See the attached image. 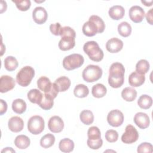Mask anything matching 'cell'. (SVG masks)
I'll list each match as a JSON object with an SVG mask.
<instances>
[{"instance_id": "23", "label": "cell", "mask_w": 153, "mask_h": 153, "mask_svg": "<svg viewBox=\"0 0 153 153\" xmlns=\"http://www.w3.org/2000/svg\"><path fill=\"white\" fill-rule=\"evenodd\" d=\"M30 143V139L26 135H18L14 140V144L16 147L20 149L27 148Z\"/></svg>"}, {"instance_id": "49", "label": "cell", "mask_w": 153, "mask_h": 153, "mask_svg": "<svg viewBox=\"0 0 153 153\" xmlns=\"http://www.w3.org/2000/svg\"><path fill=\"white\" fill-rule=\"evenodd\" d=\"M141 2H142V3L144 4L145 6H147V7H150V6H151V5H152V3H153V1H149V2H148V1H142Z\"/></svg>"}, {"instance_id": "43", "label": "cell", "mask_w": 153, "mask_h": 153, "mask_svg": "<svg viewBox=\"0 0 153 153\" xmlns=\"http://www.w3.org/2000/svg\"><path fill=\"white\" fill-rule=\"evenodd\" d=\"M59 92V89H58L56 84L54 82V83L51 84V88H50V90L48 92H47V93H45L44 94L45 95L50 97L53 99H55L56 97V96H57Z\"/></svg>"}, {"instance_id": "21", "label": "cell", "mask_w": 153, "mask_h": 153, "mask_svg": "<svg viewBox=\"0 0 153 153\" xmlns=\"http://www.w3.org/2000/svg\"><path fill=\"white\" fill-rule=\"evenodd\" d=\"M27 96V99L30 102L37 105L40 103L43 97L42 93L38 89L36 88L31 89L30 91H29Z\"/></svg>"}, {"instance_id": "27", "label": "cell", "mask_w": 153, "mask_h": 153, "mask_svg": "<svg viewBox=\"0 0 153 153\" xmlns=\"http://www.w3.org/2000/svg\"><path fill=\"white\" fill-rule=\"evenodd\" d=\"M51 84L50 79L44 76H41L37 81V87L40 90L43 91L44 93L50 90Z\"/></svg>"}, {"instance_id": "2", "label": "cell", "mask_w": 153, "mask_h": 153, "mask_svg": "<svg viewBox=\"0 0 153 153\" xmlns=\"http://www.w3.org/2000/svg\"><path fill=\"white\" fill-rule=\"evenodd\" d=\"M83 50L89 58L94 62H99L103 58L104 54L102 50L94 41H90L85 42L83 46Z\"/></svg>"}, {"instance_id": "6", "label": "cell", "mask_w": 153, "mask_h": 153, "mask_svg": "<svg viewBox=\"0 0 153 153\" xmlns=\"http://www.w3.org/2000/svg\"><path fill=\"white\" fill-rule=\"evenodd\" d=\"M45 127V123L43 118L39 115L31 117L27 122L28 131L35 135L42 132Z\"/></svg>"}, {"instance_id": "33", "label": "cell", "mask_w": 153, "mask_h": 153, "mask_svg": "<svg viewBox=\"0 0 153 153\" xmlns=\"http://www.w3.org/2000/svg\"><path fill=\"white\" fill-rule=\"evenodd\" d=\"M4 67L8 71H13L18 67L19 63L13 56H7L4 59Z\"/></svg>"}, {"instance_id": "1", "label": "cell", "mask_w": 153, "mask_h": 153, "mask_svg": "<svg viewBox=\"0 0 153 153\" xmlns=\"http://www.w3.org/2000/svg\"><path fill=\"white\" fill-rule=\"evenodd\" d=\"M125 69L123 65L119 62L112 63L109 70L108 83L109 85L114 88L122 86L124 82Z\"/></svg>"}, {"instance_id": "44", "label": "cell", "mask_w": 153, "mask_h": 153, "mask_svg": "<svg viewBox=\"0 0 153 153\" xmlns=\"http://www.w3.org/2000/svg\"><path fill=\"white\" fill-rule=\"evenodd\" d=\"M61 29H62V26L59 23H53V24H51L50 26V30L51 32L56 36L60 35Z\"/></svg>"}, {"instance_id": "36", "label": "cell", "mask_w": 153, "mask_h": 153, "mask_svg": "<svg viewBox=\"0 0 153 153\" xmlns=\"http://www.w3.org/2000/svg\"><path fill=\"white\" fill-rule=\"evenodd\" d=\"M53 100L54 99H53L50 97L44 94L42 99L38 105L44 110H49L51 109L52 107L53 106V105H54Z\"/></svg>"}, {"instance_id": "26", "label": "cell", "mask_w": 153, "mask_h": 153, "mask_svg": "<svg viewBox=\"0 0 153 153\" xmlns=\"http://www.w3.org/2000/svg\"><path fill=\"white\" fill-rule=\"evenodd\" d=\"M107 92L106 87L102 84L98 83L93 85L91 89L92 95L96 98H101L104 97Z\"/></svg>"}, {"instance_id": "47", "label": "cell", "mask_w": 153, "mask_h": 153, "mask_svg": "<svg viewBox=\"0 0 153 153\" xmlns=\"http://www.w3.org/2000/svg\"><path fill=\"white\" fill-rule=\"evenodd\" d=\"M1 152H15V151L12 148L7 147L1 151Z\"/></svg>"}, {"instance_id": "25", "label": "cell", "mask_w": 153, "mask_h": 153, "mask_svg": "<svg viewBox=\"0 0 153 153\" xmlns=\"http://www.w3.org/2000/svg\"><path fill=\"white\" fill-rule=\"evenodd\" d=\"M27 105L25 100L22 99H15L12 103V109L14 112L18 114L24 113L26 110Z\"/></svg>"}, {"instance_id": "41", "label": "cell", "mask_w": 153, "mask_h": 153, "mask_svg": "<svg viewBox=\"0 0 153 153\" xmlns=\"http://www.w3.org/2000/svg\"><path fill=\"white\" fill-rule=\"evenodd\" d=\"M60 35L62 36H72L75 38L76 32L75 31L69 26H64L62 27L60 30Z\"/></svg>"}, {"instance_id": "40", "label": "cell", "mask_w": 153, "mask_h": 153, "mask_svg": "<svg viewBox=\"0 0 153 153\" xmlns=\"http://www.w3.org/2000/svg\"><path fill=\"white\" fill-rule=\"evenodd\" d=\"M137 151L139 153H152L153 152L152 145L150 143L143 142L137 146Z\"/></svg>"}, {"instance_id": "16", "label": "cell", "mask_w": 153, "mask_h": 153, "mask_svg": "<svg viewBox=\"0 0 153 153\" xmlns=\"http://www.w3.org/2000/svg\"><path fill=\"white\" fill-rule=\"evenodd\" d=\"M145 81V76L136 71L133 72L128 76V83L133 87H138L142 85Z\"/></svg>"}, {"instance_id": "29", "label": "cell", "mask_w": 153, "mask_h": 153, "mask_svg": "<svg viewBox=\"0 0 153 153\" xmlns=\"http://www.w3.org/2000/svg\"><path fill=\"white\" fill-rule=\"evenodd\" d=\"M81 121L85 125H90L94 121V115L90 110H83L79 115Z\"/></svg>"}, {"instance_id": "35", "label": "cell", "mask_w": 153, "mask_h": 153, "mask_svg": "<svg viewBox=\"0 0 153 153\" xmlns=\"http://www.w3.org/2000/svg\"><path fill=\"white\" fill-rule=\"evenodd\" d=\"M88 20L91 21L95 23L98 29V33H102L105 29V24L103 20L98 16L92 15L89 17Z\"/></svg>"}, {"instance_id": "7", "label": "cell", "mask_w": 153, "mask_h": 153, "mask_svg": "<svg viewBox=\"0 0 153 153\" xmlns=\"http://www.w3.org/2000/svg\"><path fill=\"white\" fill-rule=\"evenodd\" d=\"M139 139V133L136 128L132 125H127L125 129V132L121 136V140L127 144L133 143Z\"/></svg>"}, {"instance_id": "20", "label": "cell", "mask_w": 153, "mask_h": 153, "mask_svg": "<svg viewBox=\"0 0 153 153\" xmlns=\"http://www.w3.org/2000/svg\"><path fill=\"white\" fill-rule=\"evenodd\" d=\"M54 83L56 84L59 91L60 92H63L69 88L71 82L68 77L62 76L56 79Z\"/></svg>"}, {"instance_id": "11", "label": "cell", "mask_w": 153, "mask_h": 153, "mask_svg": "<svg viewBox=\"0 0 153 153\" xmlns=\"http://www.w3.org/2000/svg\"><path fill=\"white\" fill-rule=\"evenodd\" d=\"M16 81L13 78L8 75H2L0 78V92L2 93L8 92L14 88Z\"/></svg>"}, {"instance_id": "45", "label": "cell", "mask_w": 153, "mask_h": 153, "mask_svg": "<svg viewBox=\"0 0 153 153\" xmlns=\"http://www.w3.org/2000/svg\"><path fill=\"white\" fill-rule=\"evenodd\" d=\"M1 102V110H0V114L3 115L4 113L6 112L7 110V104L5 101H4L2 99L0 100Z\"/></svg>"}, {"instance_id": "17", "label": "cell", "mask_w": 153, "mask_h": 153, "mask_svg": "<svg viewBox=\"0 0 153 153\" xmlns=\"http://www.w3.org/2000/svg\"><path fill=\"white\" fill-rule=\"evenodd\" d=\"M75 38L72 36H62L59 42V48L62 51L72 49L75 45Z\"/></svg>"}, {"instance_id": "48", "label": "cell", "mask_w": 153, "mask_h": 153, "mask_svg": "<svg viewBox=\"0 0 153 153\" xmlns=\"http://www.w3.org/2000/svg\"><path fill=\"white\" fill-rule=\"evenodd\" d=\"M1 13H2L4 11H6V9L7 8L6 7H4V5H6L7 3L5 1H1Z\"/></svg>"}, {"instance_id": "31", "label": "cell", "mask_w": 153, "mask_h": 153, "mask_svg": "<svg viewBox=\"0 0 153 153\" xmlns=\"http://www.w3.org/2000/svg\"><path fill=\"white\" fill-rule=\"evenodd\" d=\"M55 142V137L53 134L47 133L43 136L40 140V145L44 148L52 146Z\"/></svg>"}, {"instance_id": "42", "label": "cell", "mask_w": 153, "mask_h": 153, "mask_svg": "<svg viewBox=\"0 0 153 153\" xmlns=\"http://www.w3.org/2000/svg\"><path fill=\"white\" fill-rule=\"evenodd\" d=\"M87 143L90 148L92 149H98L102 146L103 140L101 138L97 140H90L88 139Z\"/></svg>"}, {"instance_id": "3", "label": "cell", "mask_w": 153, "mask_h": 153, "mask_svg": "<svg viewBox=\"0 0 153 153\" xmlns=\"http://www.w3.org/2000/svg\"><path fill=\"white\" fill-rule=\"evenodd\" d=\"M35 75L33 68L30 66L22 68L16 75V81L19 85L22 87L28 86Z\"/></svg>"}, {"instance_id": "12", "label": "cell", "mask_w": 153, "mask_h": 153, "mask_svg": "<svg viewBox=\"0 0 153 153\" xmlns=\"http://www.w3.org/2000/svg\"><path fill=\"white\" fill-rule=\"evenodd\" d=\"M47 12L44 7H37L33 10L32 18L36 23L38 25L44 23L47 21Z\"/></svg>"}, {"instance_id": "14", "label": "cell", "mask_w": 153, "mask_h": 153, "mask_svg": "<svg viewBox=\"0 0 153 153\" xmlns=\"http://www.w3.org/2000/svg\"><path fill=\"white\" fill-rule=\"evenodd\" d=\"M123 47V42L117 38H111L106 43V50L112 53H118L122 50Z\"/></svg>"}, {"instance_id": "30", "label": "cell", "mask_w": 153, "mask_h": 153, "mask_svg": "<svg viewBox=\"0 0 153 153\" xmlns=\"http://www.w3.org/2000/svg\"><path fill=\"white\" fill-rule=\"evenodd\" d=\"M89 93L88 88L84 84H79L75 86L74 90V95L79 98H84L88 96Z\"/></svg>"}, {"instance_id": "46", "label": "cell", "mask_w": 153, "mask_h": 153, "mask_svg": "<svg viewBox=\"0 0 153 153\" xmlns=\"http://www.w3.org/2000/svg\"><path fill=\"white\" fill-rule=\"evenodd\" d=\"M152 8L150 9L146 14V20L151 25H152Z\"/></svg>"}, {"instance_id": "18", "label": "cell", "mask_w": 153, "mask_h": 153, "mask_svg": "<svg viewBox=\"0 0 153 153\" xmlns=\"http://www.w3.org/2000/svg\"><path fill=\"white\" fill-rule=\"evenodd\" d=\"M108 14L112 19L118 20L124 17L125 10L121 5H114L109 8Z\"/></svg>"}, {"instance_id": "15", "label": "cell", "mask_w": 153, "mask_h": 153, "mask_svg": "<svg viewBox=\"0 0 153 153\" xmlns=\"http://www.w3.org/2000/svg\"><path fill=\"white\" fill-rule=\"evenodd\" d=\"M8 126L11 131L18 133L23 129L24 122L20 117L18 116H14L11 117L8 120Z\"/></svg>"}, {"instance_id": "19", "label": "cell", "mask_w": 153, "mask_h": 153, "mask_svg": "<svg viewBox=\"0 0 153 153\" xmlns=\"http://www.w3.org/2000/svg\"><path fill=\"white\" fill-rule=\"evenodd\" d=\"M82 31L85 36L90 37L94 36L98 33V29L94 22L88 20L83 25Z\"/></svg>"}, {"instance_id": "24", "label": "cell", "mask_w": 153, "mask_h": 153, "mask_svg": "<svg viewBox=\"0 0 153 153\" xmlns=\"http://www.w3.org/2000/svg\"><path fill=\"white\" fill-rule=\"evenodd\" d=\"M121 96L127 102H133L137 97V91L132 87H126L121 91Z\"/></svg>"}, {"instance_id": "22", "label": "cell", "mask_w": 153, "mask_h": 153, "mask_svg": "<svg viewBox=\"0 0 153 153\" xmlns=\"http://www.w3.org/2000/svg\"><path fill=\"white\" fill-rule=\"evenodd\" d=\"M59 148L63 152H71L74 150V143L69 138H64L60 141Z\"/></svg>"}, {"instance_id": "28", "label": "cell", "mask_w": 153, "mask_h": 153, "mask_svg": "<svg viewBox=\"0 0 153 153\" xmlns=\"http://www.w3.org/2000/svg\"><path fill=\"white\" fill-rule=\"evenodd\" d=\"M137 105L142 109H148L150 108L152 105V99L147 94H142L137 100Z\"/></svg>"}, {"instance_id": "10", "label": "cell", "mask_w": 153, "mask_h": 153, "mask_svg": "<svg viewBox=\"0 0 153 153\" xmlns=\"http://www.w3.org/2000/svg\"><path fill=\"white\" fill-rule=\"evenodd\" d=\"M48 129L53 133H57L61 132L64 128V123L59 116L51 117L48 123Z\"/></svg>"}, {"instance_id": "34", "label": "cell", "mask_w": 153, "mask_h": 153, "mask_svg": "<svg viewBox=\"0 0 153 153\" xmlns=\"http://www.w3.org/2000/svg\"><path fill=\"white\" fill-rule=\"evenodd\" d=\"M149 67V63L146 60L141 59L136 63V71L140 74L145 75L148 72Z\"/></svg>"}, {"instance_id": "37", "label": "cell", "mask_w": 153, "mask_h": 153, "mask_svg": "<svg viewBox=\"0 0 153 153\" xmlns=\"http://www.w3.org/2000/svg\"><path fill=\"white\" fill-rule=\"evenodd\" d=\"M87 136L88 139L97 140L101 138V133L100 129L96 126H92L90 127L87 131Z\"/></svg>"}, {"instance_id": "9", "label": "cell", "mask_w": 153, "mask_h": 153, "mask_svg": "<svg viewBox=\"0 0 153 153\" xmlns=\"http://www.w3.org/2000/svg\"><path fill=\"white\" fill-rule=\"evenodd\" d=\"M145 11L143 9L138 5L132 6L128 11V15L130 19L134 23H140L144 17H145Z\"/></svg>"}, {"instance_id": "32", "label": "cell", "mask_w": 153, "mask_h": 153, "mask_svg": "<svg viewBox=\"0 0 153 153\" xmlns=\"http://www.w3.org/2000/svg\"><path fill=\"white\" fill-rule=\"evenodd\" d=\"M118 32L123 37H127L131 33V26L127 22H123L118 26Z\"/></svg>"}, {"instance_id": "4", "label": "cell", "mask_w": 153, "mask_h": 153, "mask_svg": "<svg viewBox=\"0 0 153 153\" xmlns=\"http://www.w3.org/2000/svg\"><path fill=\"white\" fill-rule=\"evenodd\" d=\"M102 69L97 65H89L82 71L83 79L87 82H93L99 80L102 75Z\"/></svg>"}, {"instance_id": "13", "label": "cell", "mask_w": 153, "mask_h": 153, "mask_svg": "<svg viewBox=\"0 0 153 153\" xmlns=\"http://www.w3.org/2000/svg\"><path fill=\"white\" fill-rule=\"evenodd\" d=\"M133 121L135 124L141 129H145L149 126L150 120L149 116L144 112H139L135 114Z\"/></svg>"}, {"instance_id": "5", "label": "cell", "mask_w": 153, "mask_h": 153, "mask_svg": "<svg viewBox=\"0 0 153 153\" xmlns=\"http://www.w3.org/2000/svg\"><path fill=\"white\" fill-rule=\"evenodd\" d=\"M84 62V59L81 54H72L66 56L62 62L63 67L67 71H71L81 67Z\"/></svg>"}, {"instance_id": "39", "label": "cell", "mask_w": 153, "mask_h": 153, "mask_svg": "<svg viewBox=\"0 0 153 153\" xmlns=\"http://www.w3.org/2000/svg\"><path fill=\"white\" fill-rule=\"evenodd\" d=\"M105 139L110 143L115 142L118 139V133L115 130H108L105 133Z\"/></svg>"}, {"instance_id": "38", "label": "cell", "mask_w": 153, "mask_h": 153, "mask_svg": "<svg viewBox=\"0 0 153 153\" xmlns=\"http://www.w3.org/2000/svg\"><path fill=\"white\" fill-rule=\"evenodd\" d=\"M15 3L17 8L22 11H26L29 10L31 5V2L29 0H23V1H13Z\"/></svg>"}, {"instance_id": "8", "label": "cell", "mask_w": 153, "mask_h": 153, "mask_svg": "<svg viewBox=\"0 0 153 153\" xmlns=\"http://www.w3.org/2000/svg\"><path fill=\"white\" fill-rule=\"evenodd\" d=\"M107 121L110 126L115 127H119L123 123L124 115L118 109L112 110L107 115Z\"/></svg>"}]
</instances>
